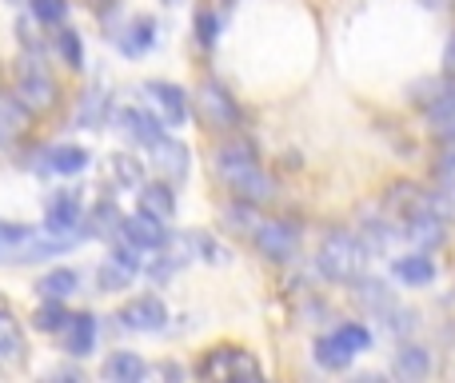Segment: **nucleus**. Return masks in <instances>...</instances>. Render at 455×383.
<instances>
[{
  "mask_svg": "<svg viewBox=\"0 0 455 383\" xmlns=\"http://www.w3.org/2000/svg\"><path fill=\"white\" fill-rule=\"evenodd\" d=\"M120 235H124V240H132L140 251H160V248L168 243V227H164V219L148 216V211L124 216V224H120Z\"/></svg>",
  "mask_w": 455,
  "mask_h": 383,
  "instance_id": "9b49d317",
  "label": "nucleus"
},
{
  "mask_svg": "<svg viewBox=\"0 0 455 383\" xmlns=\"http://www.w3.org/2000/svg\"><path fill=\"white\" fill-rule=\"evenodd\" d=\"M28 227H12V224H0V259L4 256H12L16 259V251H20V243L28 240Z\"/></svg>",
  "mask_w": 455,
  "mask_h": 383,
  "instance_id": "79ce46f5",
  "label": "nucleus"
},
{
  "mask_svg": "<svg viewBox=\"0 0 455 383\" xmlns=\"http://www.w3.org/2000/svg\"><path fill=\"white\" fill-rule=\"evenodd\" d=\"M136 272H128L124 264H116V259L108 256V264H100V272H96V280H100V291H124L128 283H132Z\"/></svg>",
  "mask_w": 455,
  "mask_h": 383,
  "instance_id": "4c0bfd02",
  "label": "nucleus"
},
{
  "mask_svg": "<svg viewBox=\"0 0 455 383\" xmlns=\"http://www.w3.org/2000/svg\"><path fill=\"white\" fill-rule=\"evenodd\" d=\"M331 336H336L352 355H360L371 347V331L363 328V323H339V328H331Z\"/></svg>",
  "mask_w": 455,
  "mask_h": 383,
  "instance_id": "c9c22d12",
  "label": "nucleus"
},
{
  "mask_svg": "<svg viewBox=\"0 0 455 383\" xmlns=\"http://www.w3.org/2000/svg\"><path fill=\"white\" fill-rule=\"evenodd\" d=\"M144 92L152 96V104L164 112V120L172 128H180L184 120H188V92H184L180 84H172V80H148Z\"/></svg>",
  "mask_w": 455,
  "mask_h": 383,
  "instance_id": "f8f14e48",
  "label": "nucleus"
},
{
  "mask_svg": "<svg viewBox=\"0 0 455 383\" xmlns=\"http://www.w3.org/2000/svg\"><path fill=\"white\" fill-rule=\"evenodd\" d=\"M36 288H40V296H48V299H68L72 291L80 288V275L72 272V267H52Z\"/></svg>",
  "mask_w": 455,
  "mask_h": 383,
  "instance_id": "c85d7f7f",
  "label": "nucleus"
},
{
  "mask_svg": "<svg viewBox=\"0 0 455 383\" xmlns=\"http://www.w3.org/2000/svg\"><path fill=\"white\" fill-rule=\"evenodd\" d=\"M224 219H228V227H232V232H240V235H251L256 232V224L264 216H259V208L256 203H243V200H235L232 208L224 211Z\"/></svg>",
  "mask_w": 455,
  "mask_h": 383,
  "instance_id": "2f4dec72",
  "label": "nucleus"
},
{
  "mask_svg": "<svg viewBox=\"0 0 455 383\" xmlns=\"http://www.w3.org/2000/svg\"><path fill=\"white\" fill-rule=\"evenodd\" d=\"M120 128H124L136 144H144V148H148V144H156L160 136H164V124H160L152 112H144V108H124V112H120Z\"/></svg>",
  "mask_w": 455,
  "mask_h": 383,
  "instance_id": "aec40b11",
  "label": "nucleus"
},
{
  "mask_svg": "<svg viewBox=\"0 0 455 383\" xmlns=\"http://www.w3.org/2000/svg\"><path fill=\"white\" fill-rule=\"evenodd\" d=\"M68 320H72V312L64 307V299H48V296H44V304L36 307V315H32V323H36L40 331H52V336L68 328Z\"/></svg>",
  "mask_w": 455,
  "mask_h": 383,
  "instance_id": "c756f323",
  "label": "nucleus"
},
{
  "mask_svg": "<svg viewBox=\"0 0 455 383\" xmlns=\"http://www.w3.org/2000/svg\"><path fill=\"white\" fill-rule=\"evenodd\" d=\"M355 299H360L371 315H384L387 307L395 304V291L387 288L384 280H376V275H360V280H355Z\"/></svg>",
  "mask_w": 455,
  "mask_h": 383,
  "instance_id": "5701e85b",
  "label": "nucleus"
},
{
  "mask_svg": "<svg viewBox=\"0 0 455 383\" xmlns=\"http://www.w3.org/2000/svg\"><path fill=\"white\" fill-rule=\"evenodd\" d=\"M148 152H152V168H156L168 184H180L184 176H188V160H192L188 144L172 140V136H160L156 144H148Z\"/></svg>",
  "mask_w": 455,
  "mask_h": 383,
  "instance_id": "9d476101",
  "label": "nucleus"
},
{
  "mask_svg": "<svg viewBox=\"0 0 455 383\" xmlns=\"http://www.w3.org/2000/svg\"><path fill=\"white\" fill-rule=\"evenodd\" d=\"M140 211H148V216H156V219H172L176 216V192H172V184L168 180H160V184H140Z\"/></svg>",
  "mask_w": 455,
  "mask_h": 383,
  "instance_id": "4be33fe9",
  "label": "nucleus"
},
{
  "mask_svg": "<svg viewBox=\"0 0 455 383\" xmlns=\"http://www.w3.org/2000/svg\"><path fill=\"white\" fill-rule=\"evenodd\" d=\"M12 96L32 112V116H44V112L56 108V96H60V92H56L52 72L44 68V60H40L36 52L24 56V60L16 64V88H12Z\"/></svg>",
  "mask_w": 455,
  "mask_h": 383,
  "instance_id": "7ed1b4c3",
  "label": "nucleus"
},
{
  "mask_svg": "<svg viewBox=\"0 0 455 383\" xmlns=\"http://www.w3.org/2000/svg\"><path fill=\"white\" fill-rule=\"evenodd\" d=\"M56 52L68 68H84V44H80V32L76 28H60L56 32Z\"/></svg>",
  "mask_w": 455,
  "mask_h": 383,
  "instance_id": "473e14b6",
  "label": "nucleus"
},
{
  "mask_svg": "<svg viewBox=\"0 0 455 383\" xmlns=\"http://www.w3.org/2000/svg\"><path fill=\"white\" fill-rule=\"evenodd\" d=\"M120 323H124L128 331H164V323H168V307H164V299L160 296H136V299H128L124 307H120V315H116Z\"/></svg>",
  "mask_w": 455,
  "mask_h": 383,
  "instance_id": "6e6552de",
  "label": "nucleus"
},
{
  "mask_svg": "<svg viewBox=\"0 0 455 383\" xmlns=\"http://www.w3.org/2000/svg\"><path fill=\"white\" fill-rule=\"evenodd\" d=\"M315 264H320V275L331 283H355L363 275V264H368V251H363L360 235L344 232H323L320 251H315Z\"/></svg>",
  "mask_w": 455,
  "mask_h": 383,
  "instance_id": "f03ea898",
  "label": "nucleus"
},
{
  "mask_svg": "<svg viewBox=\"0 0 455 383\" xmlns=\"http://www.w3.org/2000/svg\"><path fill=\"white\" fill-rule=\"evenodd\" d=\"M112 180L116 184H124V188H140L144 184V168H140V160H132V156H124V152H120V156H112Z\"/></svg>",
  "mask_w": 455,
  "mask_h": 383,
  "instance_id": "f704fd0d",
  "label": "nucleus"
},
{
  "mask_svg": "<svg viewBox=\"0 0 455 383\" xmlns=\"http://www.w3.org/2000/svg\"><path fill=\"white\" fill-rule=\"evenodd\" d=\"M379 320H384V328L392 331L395 339H403V336H411V331L419 328V320H416V312H411V307H400V304H392L387 307L384 315H379Z\"/></svg>",
  "mask_w": 455,
  "mask_h": 383,
  "instance_id": "72a5a7b5",
  "label": "nucleus"
},
{
  "mask_svg": "<svg viewBox=\"0 0 455 383\" xmlns=\"http://www.w3.org/2000/svg\"><path fill=\"white\" fill-rule=\"evenodd\" d=\"M392 275L403 283V288H427V283L435 280V264L427 251H416L411 248V256H400L392 264Z\"/></svg>",
  "mask_w": 455,
  "mask_h": 383,
  "instance_id": "2eb2a0df",
  "label": "nucleus"
},
{
  "mask_svg": "<svg viewBox=\"0 0 455 383\" xmlns=\"http://www.w3.org/2000/svg\"><path fill=\"white\" fill-rule=\"evenodd\" d=\"M196 112H200V120H204L212 132H235V128H240V104H235V96L228 92L216 76L200 80Z\"/></svg>",
  "mask_w": 455,
  "mask_h": 383,
  "instance_id": "39448f33",
  "label": "nucleus"
},
{
  "mask_svg": "<svg viewBox=\"0 0 455 383\" xmlns=\"http://www.w3.org/2000/svg\"><path fill=\"white\" fill-rule=\"evenodd\" d=\"M28 120H32V112L24 108L16 96H8V92H0V144H16L24 132H28Z\"/></svg>",
  "mask_w": 455,
  "mask_h": 383,
  "instance_id": "a211bd4d",
  "label": "nucleus"
},
{
  "mask_svg": "<svg viewBox=\"0 0 455 383\" xmlns=\"http://www.w3.org/2000/svg\"><path fill=\"white\" fill-rule=\"evenodd\" d=\"M96 315H88V312H80V315H72L68 320V328L60 331L64 336V347H68V355H88L96 347Z\"/></svg>",
  "mask_w": 455,
  "mask_h": 383,
  "instance_id": "412c9836",
  "label": "nucleus"
},
{
  "mask_svg": "<svg viewBox=\"0 0 455 383\" xmlns=\"http://www.w3.org/2000/svg\"><path fill=\"white\" fill-rule=\"evenodd\" d=\"M392 371L400 379H427L435 371V360H432V352H427V347L403 344L400 352H395V360H392Z\"/></svg>",
  "mask_w": 455,
  "mask_h": 383,
  "instance_id": "f3484780",
  "label": "nucleus"
},
{
  "mask_svg": "<svg viewBox=\"0 0 455 383\" xmlns=\"http://www.w3.org/2000/svg\"><path fill=\"white\" fill-rule=\"evenodd\" d=\"M152 44H156V20H152V16H136L132 28L120 36V48H124L128 56H144Z\"/></svg>",
  "mask_w": 455,
  "mask_h": 383,
  "instance_id": "bb28decb",
  "label": "nucleus"
},
{
  "mask_svg": "<svg viewBox=\"0 0 455 383\" xmlns=\"http://www.w3.org/2000/svg\"><path fill=\"white\" fill-rule=\"evenodd\" d=\"M440 64H443V80H448V88L455 92V28H451V36L443 40V56H440Z\"/></svg>",
  "mask_w": 455,
  "mask_h": 383,
  "instance_id": "37998d69",
  "label": "nucleus"
},
{
  "mask_svg": "<svg viewBox=\"0 0 455 383\" xmlns=\"http://www.w3.org/2000/svg\"><path fill=\"white\" fill-rule=\"evenodd\" d=\"M76 224H80V195L76 192L52 195L44 208V232L60 235V240H76Z\"/></svg>",
  "mask_w": 455,
  "mask_h": 383,
  "instance_id": "1a4fd4ad",
  "label": "nucleus"
},
{
  "mask_svg": "<svg viewBox=\"0 0 455 383\" xmlns=\"http://www.w3.org/2000/svg\"><path fill=\"white\" fill-rule=\"evenodd\" d=\"M352 360H355V355L347 352L336 336H320V339H315V363H320L323 371H347V368H352Z\"/></svg>",
  "mask_w": 455,
  "mask_h": 383,
  "instance_id": "cd10ccee",
  "label": "nucleus"
},
{
  "mask_svg": "<svg viewBox=\"0 0 455 383\" xmlns=\"http://www.w3.org/2000/svg\"><path fill=\"white\" fill-rule=\"evenodd\" d=\"M419 4H424V8H432V12H440V8H448L451 0H419Z\"/></svg>",
  "mask_w": 455,
  "mask_h": 383,
  "instance_id": "c03bdc74",
  "label": "nucleus"
},
{
  "mask_svg": "<svg viewBox=\"0 0 455 383\" xmlns=\"http://www.w3.org/2000/svg\"><path fill=\"white\" fill-rule=\"evenodd\" d=\"M395 235H400V224L395 219H363L360 224V243L368 251V259L387 256L395 248Z\"/></svg>",
  "mask_w": 455,
  "mask_h": 383,
  "instance_id": "dca6fc26",
  "label": "nucleus"
},
{
  "mask_svg": "<svg viewBox=\"0 0 455 383\" xmlns=\"http://www.w3.org/2000/svg\"><path fill=\"white\" fill-rule=\"evenodd\" d=\"M216 36H220V16H216L212 8H200V12H196V40L204 48H212Z\"/></svg>",
  "mask_w": 455,
  "mask_h": 383,
  "instance_id": "a19ab883",
  "label": "nucleus"
},
{
  "mask_svg": "<svg viewBox=\"0 0 455 383\" xmlns=\"http://www.w3.org/2000/svg\"><path fill=\"white\" fill-rule=\"evenodd\" d=\"M216 176L232 200H243V203H256V208H267L275 200V180L259 168V156H256V144L248 136H228V140L216 148Z\"/></svg>",
  "mask_w": 455,
  "mask_h": 383,
  "instance_id": "f257e3e1",
  "label": "nucleus"
},
{
  "mask_svg": "<svg viewBox=\"0 0 455 383\" xmlns=\"http://www.w3.org/2000/svg\"><path fill=\"white\" fill-rule=\"evenodd\" d=\"M400 235H403V240H408L416 251H427V256H432V251H440L443 240H448V219H443L440 211H432V208L424 203V208L411 211V216L400 224Z\"/></svg>",
  "mask_w": 455,
  "mask_h": 383,
  "instance_id": "0eeeda50",
  "label": "nucleus"
},
{
  "mask_svg": "<svg viewBox=\"0 0 455 383\" xmlns=\"http://www.w3.org/2000/svg\"><path fill=\"white\" fill-rule=\"evenodd\" d=\"M44 160H48L44 168L56 176H76L88 168V152L80 148V144H56V148L44 152Z\"/></svg>",
  "mask_w": 455,
  "mask_h": 383,
  "instance_id": "393cba45",
  "label": "nucleus"
},
{
  "mask_svg": "<svg viewBox=\"0 0 455 383\" xmlns=\"http://www.w3.org/2000/svg\"><path fill=\"white\" fill-rule=\"evenodd\" d=\"M28 8L40 24H60L68 16V0H28Z\"/></svg>",
  "mask_w": 455,
  "mask_h": 383,
  "instance_id": "ea45409f",
  "label": "nucleus"
},
{
  "mask_svg": "<svg viewBox=\"0 0 455 383\" xmlns=\"http://www.w3.org/2000/svg\"><path fill=\"white\" fill-rule=\"evenodd\" d=\"M104 116H108V96L96 88V92H84V100H80L76 108V124L80 128H100Z\"/></svg>",
  "mask_w": 455,
  "mask_h": 383,
  "instance_id": "7c9ffc66",
  "label": "nucleus"
},
{
  "mask_svg": "<svg viewBox=\"0 0 455 383\" xmlns=\"http://www.w3.org/2000/svg\"><path fill=\"white\" fill-rule=\"evenodd\" d=\"M432 176H435V188L455 195V148H440V156H435V164H432Z\"/></svg>",
  "mask_w": 455,
  "mask_h": 383,
  "instance_id": "58836bf2",
  "label": "nucleus"
},
{
  "mask_svg": "<svg viewBox=\"0 0 455 383\" xmlns=\"http://www.w3.org/2000/svg\"><path fill=\"white\" fill-rule=\"evenodd\" d=\"M120 224H124V216H120V208L112 200H100L92 211H88V235H96V240H116L120 235Z\"/></svg>",
  "mask_w": 455,
  "mask_h": 383,
  "instance_id": "a878e982",
  "label": "nucleus"
},
{
  "mask_svg": "<svg viewBox=\"0 0 455 383\" xmlns=\"http://www.w3.org/2000/svg\"><path fill=\"white\" fill-rule=\"evenodd\" d=\"M24 352V336H20V323H16V312L4 296H0V360H20Z\"/></svg>",
  "mask_w": 455,
  "mask_h": 383,
  "instance_id": "b1692460",
  "label": "nucleus"
},
{
  "mask_svg": "<svg viewBox=\"0 0 455 383\" xmlns=\"http://www.w3.org/2000/svg\"><path fill=\"white\" fill-rule=\"evenodd\" d=\"M168 4H176V0H168Z\"/></svg>",
  "mask_w": 455,
  "mask_h": 383,
  "instance_id": "a18cd8bd",
  "label": "nucleus"
},
{
  "mask_svg": "<svg viewBox=\"0 0 455 383\" xmlns=\"http://www.w3.org/2000/svg\"><path fill=\"white\" fill-rule=\"evenodd\" d=\"M100 376L108 383H140L148 376V363H144L136 352H112L108 360H104Z\"/></svg>",
  "mask_w": 455,
  "mask_h": 383,
  "instance_id": "6ab92c4d",
  "label": "nucleus"
},
{
  "mask_svg": "<svg viewBox=\"0 0 455 383\" xmlns=\"http://www.w3.org/2000/svg\"><path fill=\"white\" fill-rule=\"evenodd\" d=\"M248 240H251V248L267 259V264H291V259L299 256V227L291 224V219L264 216Z\"/></svg>",
  "mask_w": 455,
  "mask_h": 383,
  "instance_id": "20e7f679",
  "label": "nucleus"
},
{
  "mask_svg": "<svg viewBox=\"0 0 455 383\" xmlns=\"http://www.w3.org/2000/svg\"><path fill=\"white\" fill-rule=\"evenodd\" d=\"M424 192H427V188H419V184H411V180H395L392 188H387V195H384V211H387V219L403 224V219H408L411 211L424 208Z\"/></svg>",
  "mask_w": 455,
  "mask_h": 383,
  "instance_id": "4468645a",
  "label": "nucleus"
},
{
  "mask_svg": "<svg viewBox=\"0 0 455 383\" xmlns=\"http://www.w3.org/2000/svg\"><path fill=\"white\" fill-rule=\"evenodd\" d=\"M196 376H204V379H259L264 371H259V363L251 352L224 344V347H212V352L196 363Z\"/></svg>",
  "mask_w": 455,
  "mask_h": 383,
  "instance_id": "423d86ee",
  "label": "nucleus"
},
{
  "mask_svg": "<svg viewBox=\"0 0 455 383\" xmlns=\"http://www.w3.org/2000/svg\"><path fill=\"white\" fill-rule=\"evenodd\" d=\"M424 116H427V124H432V140L440 144V148H455V92L451 88H443V92L427 104Z\"/></svg>",
  "mask_w": 455,
  "mask_h": 383,
  "instance_id": "ddd939ff",
  "label": "nucleus"
},
{
  "mask_svg": "<svg viewBox=\"0 0 455 383\" xmlns=\"http://www.w3.org/2000/svg\"><path fill=\"white\" fill-rule=\"evenodd\" d=\"M443 88H448V80H443V72H440V76H419V80H416V84H411V88H408V96H411V104H416V108H419V112H424V108H427V104H432V100H435V96H440V92H443Z\"/></svg>",
  "mask_w": 455,
  "mask_h": 383,
  "instance_id": "e433bc0d",
  "label": "nucleus"
}]
</instances>
